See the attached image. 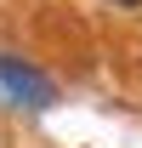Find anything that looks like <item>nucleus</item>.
<instances>
[{
  "instance_id": "nucleus-1",
  "label": "nucleus",
  "mask_w": 142,
  "mask_h": 148,
  "mask_svg": "<svg viewBox=\"0 0 142 148\" xmlns=\"http://www.w3.org/2000/svg\"><path fill=\"white\" fill-rule=\"evenodd\" d=\"M0 91L12 97L17 108H34V114L57 108V80H51V74H40L34 63L12 57V51H0Z\"/></svg>"
},
{
  "instance_id": "nucleus-2",
  "label": "nucleus",
  "mask_w": 142,
  "mask_h": 148,
  "mask_svg": "<svg viewBox=\"0 0 142 148\" xmlns=\"http://www.w3.org/2000/svg\"><path fill=\"white\" fill-rule=\"evenodd\" d=\"M119 6H142V0H119Z\"/></svg>"
}]
</instances>
